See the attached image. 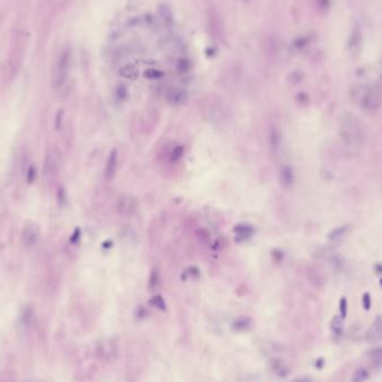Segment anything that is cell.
Masks as SVG:
<instances>
[{
  "label": "cell",
  "mask_w": 382,
  "mask_h": 382,
  "mask_svg": "<svg viewBox=\"0 0 382 382\" xmlns=\"http://www.w3.org/2000/svg\"><path fill=\"white\" fill-rule=\"evenodd\" d=\"M381 285H382V279H381Z\"/></svg>",
  "instance_id": "obj_35"
},
{
  "label": "cell",
  "mask_w": 382,
  "mask_h": 382,
  "mask_svg": "<svg viewBox=\"0 0 382 382\" xmlns=\"http://www.w3.org/2000/svg\"><path fill=\"white\" fill-rule=\"evenodd\" d=\"M369 356H370L373 364L382 365V348H378L372 350L369 353Z\"/></svg>",
  "instance_id": "obj_19"
},
{
  "label": "cell",
  "mask_w": 382,
  "mask_h": 382,
  "mask_svg": "<svg viewBox=\"0 0 382 382\" xmlns=\"http://www.w3.org/2000/svg\"><path fill=\"white\" fill-rule=\"evenodd\" d=\"M137 200L131 196H122L121 198H118L117 208L120 215L124 217H131L137 210Z\"/></svg>",
  "instance_id": "obj_4"
},
{
  "label": "cell",
  "mask_w": 382,
  "mask_h": 382,
  "mask_svg": "<svg viewBox=\"0 0 382 382\" xmlns=\"http://www.w3.org/2000/svg\"><path fill=\"white\" fill-rule=\"evenodd\" d=\"M118 74L124 79H129V80H134L137 79L139 75V71L138 68L134 66L133 64H126L125 66H123Z\"/></svg>",
  "instance_id": "obj_14"
},
{
  "label": "cell",
  "mask_w": 382,
  "mask_h": 382,
  "mask_svg": "<svg viewBox=\"0 0 382 382\" xmlns=\"http://www.w3.org/2000/svg\"><path fill=\"white\" fill-rule=\"evenodd\" d=\"M167 100L172 105H182L188 101V94L180 88H174L168 93Z\"/></svg>",
  "instance_id": "obj_10"
},
{
  "label": "cell",
  "mask_w": 382,
  "mask_h": 382,
  "mask_svg": "<svg viewBox=\"0 0 382 382\" xmlns=\"http://www.w3.org/2000/svg\"><path fill=\"white\" fill-rule=\"evenodd\" d=\"M350 232L351 227L349 225L340 226V227L332 229V231L327 234V239L330 240L331 243H341V241L346 239L349 236Z\"/></svg>",
  "instance_id": "obj_9"
},
{
  "label": "cell",
  "mask_w": 382,
  "mask_h": 382,
  "mask_svg": "<svg viewBox=\"0 0 382 382\" xmlns=\"http://www.w3.org/2000/svg\"><path fill=\"white\" fill-rule=\"evenodd\" d=\"M363 306H364L365 310H370V307H371V297L368 293H365L363 295Z\"/></svg>",
  "instance_id": "obj_31"
},
{
  "label": "cell",
  "mask_w": 382,
  "mask_h": 382,
  "mask_svg": "<svg viewBox=\"0 0 382 382\" xmlns=\"http://www.w3.org/2000/svg\"><path fill=\"white\" fill-rule=\"evenodd\" d=\"M340 312H341V316L344 319L347 315V312H348V303H347V299L346 298H342L340 302Z\"/></svg>",
  "instance_id": "obj_29"
},
{
  "label": "cell",
  "mask_w": 382,
  "mask_h": 382,
  "mask_svg": "<svg viewBox=\"0 0 382 382\" xmlns=\"http://www.w3.org/2000/svg\"><path fill=\"white\" fill-rule=\"evenodd\" d=\"M281 145H282L281 134H279V132L276 129H272L269 133L270 149H272L274 152H277L279 150V147H281Z\"/></svg>",
  "instance_id": "obj_15"
},
{
  "label": "cell",
  "mask_w": 382,
  "mask_h": 382,
  "mask_svg": "<svg viewBox=\"0 0 382 382\" xmlns=\"http://www.w3.org/2000/svg\"><path fill=\"white\" fill-rule=\"evenodd\" d=\"M378 269H379V270H382V265H378Z\"/></svg>",
  "instance_id": "obj_34"
},
{
  "label": "cell",
  "mask_w": 382,
  "mask_h": 382,
  "mask_svg": "<svg viewBox=\"0 0 382 382\" xmlns=\"http://www.w3.org/2000/svg\"><path fill=\"white\" fill-rule=\"evenodd\" d=\"M160 16L163 20V23L166 25H171L174 22V17H172L171 10L167 6H162L160 8Z\"/></svg>",
  "instance_id": "obj_18"
},
{
  "label": "cell",
  "mask_w": 382,
  "mask_h": 382,
  "mask_svg": "<svg viewBox=\"0 0 382 382\" xmlns=\"http://www.w3.org/2000/svg\"><path fill=\"white\" fill-rule=\"evenodd\" d=\"M339 133L344 146L352 149H359L365 142L364 126L358 117L347 113L341 118Z\"/></svg>",
  "instance_id": "obj_1"
},
{
  "label": "cell",
  "mask_w": 382,
  "mask_h": 382,
  "mask_svg": "<svg viewBox=\"0 0 382 382\" xmlns=\"http://www.w3.org/2000/svg\"><path fill=\"white\" fill-rule=\"evenodd\" d=\"M153 304L157 307H159V309H161V310L164 309V301L161 296H155L153 298Z\"/></svg>",
  "instance_id": "obj_32"
},
{
  "label": "cell",
  "mask_w": 382,
  "mask_h": 382,
  "mask_svg": "<svg viewBox=\"0 0 382 382\" xmlns=\"http://www.w3.org/2000/svg\"><path fill=\"white\" fill-rule=\"evenodd\" d=\"M294 172L289 166H283L279 170V181L282 186L285 188H290L294 183Z\"/></svg>",
  "instance_id": "obj_11"
},
{
  "label": "cell",
  "mask_w": 382,
  "mask_h": 382,
  "mask_svg": "<svg viewBox=\"0 0 382 382\" xmlns=\"http://www.w3.org/2000/svg\"><path fill=\"white\" fill-rule=\"evenodd\" d=\"M310 43V38L309 37H301V38H297L296 42L294 43V46L297 48H303L309 45Z\"/></svg>",
  "instance_id": "obj_27"
},
{
  "label": "cell",
  "mask_w": 382,
  "mask_h": 382,
  "mask_svg": "<svg viewBox=\"0 0 382 382\" xmlns=\"http://www.w3.org/2000/svg\"><path fill=\"white\" fill-rule=\"evenodd\" d=\"M71 51H69L68 47L64 48L56 60L54 72H53V85H54L56 89L63 88L65 83H66L69 69H71Z\"/></svg>",
  "instance_id": "obj_3"
},
{
  "label": "cell",
  "mask_w": 382,
  "mask_h": 382,
  "mask_svg": "<svg viewBox=\"0 0 382 382\" xmlns=\"http://www.w3.org/2000/svg\"><path fill=\"white\" fill-rule=\"evenodd\" d=\"M158 282H159V275L157 272H155V270H153V272L151 273V276H150V287L151 289L157 287Z\"/></svg>",
  "instance_id": "obj_28"
},
{
  "label": "cell",
  "mask_w": 382,
  "mask_h": 382,
  "mask_svg": "<svg viewBox=\"0 0 382 382\" xmlns=\"http://www.w3.org/2000/svg\"><path fill=\"white\" fill-rule=\"evenodd\" d=\"M331 330L333 332V334L336 339H340L343 334L344 331V322L342 316L336 315L332 319L331 321Z\"/></svg>",
  "instance_id": "obj_13"
},
{
  "label": "cell",
  "mask_w": 382,
  "mask_h": 382,
  "mask_svg": "<svg viewBox=\"0 0 382 382\" xmlns=\"http://www.w3.org/2000/svg\"><path fill=\"white\" fill-rule=\"evenodd\" d=\"M116 97L118 98V101H125L126 97H127V88L125 85L123 84H120L118 85V88L116 89Z\"/></svg>",
  "instance_id": "obj_21"
},
{
  "label": "cell",
  "mask_w": 382,
  "mask_h": 382,
  "mask_svg": "<svg viewBox=\"0 0 382 382\" xmlns=\"http://www.w3.org/2000/svg\"><path fill=\"white\" fill-rule=\"evenodd\" d=\"M248 325H249V321L247 319L237 320L235 324H234V326H235L237 330H245V328L248 327Z\"/></svg>",
  "instance_id": "obj_26"
},
{
  "label": "cell",
  "mask_w": 382,
  "mask_h": 382,
  "mask_svg": "<svg viewBox=\"0 0 382 382\" xmlns=\"http://www.w3.org/2000/svg\"><path fill=\"white\" fill-rule=\"evenodd\" d=\"M234 233H235L238 237L247 238V237H250L253 235L254 229L252 228V226L240 224V225L235 226V228H234Z\"/></svg>",
  "instance_id": "obj_16"
},
{
  "label": "cell",
  "mask_w": 382,
  "mask_h": 382,
  "mask_svg": "<svg viewBox=\"0 0 382 382\" xmlns=\"http://www.w3.org/2000/svg\"><path fill=\"white\" fill-rule=\"evenodd\" d=\"M361 39H362V31H361V27L359 25H355L348 38V48L350 49V51L358 48L361 44Z\"/></svg>",
  "instance_id": "obj_12"
},
{
  "label": "cell",
  "mask_w": 382,
  "mask_h": 382,
  "mask_svg": "<svg viewBox=\"0 0 382 382\" xmlns=\"http://www.w3.org/2000/svg\"><path fill=\"white\" fill-rule=\"evenodd\" d=\"M118 151L116 149H113L110 152L108 161H106V166H105V170H104V178L106 181H111L114 176L117 175L118 171Z\"/></svg>",
  "instance_id": "obj_6"
},
{
  "label": "cell",
  "mask_w": 382,
  "mask_h": 382,
  "mask_svg": "<svg viewBox=\"0 0 382 382\" xmlns=\"http://www.w3.org/2000/svg\"><path fill=\"white\" fill-rule=\"evenodd\" d=\"M303 77H304L303 73H301V72H294V73H292L291 75L289 76V81L291 82L292 84H298L299 82L303 80Z\"/></svg>",
  "instance_id": "obj_24"
},
{
  "label": "cell",
  "mask_w": 382,
  "mask_h": 382,
  "mask_svg": "<svg viewBox=\"0 0 382 382\" xmlns=\"http://www.w3.org/2000/svg\"><path fill=\"white\" fill-rule=\"evenodd\" d=\"M40 237L39 227L35 224H28L23 231V241L26 247H32L38 243Z\"/></svg>",
  "instance_id": "obj_5"
},
{
  "label": "cell",
  "mask_w": 382,
  "mask_h": 382,
  "mask_svg": "<svg viewBox=\"0 0 382 382\" xmlns=\"http://www.w3.org/2000/svg\"><path fill=\"white\" fill-rule=\"evenodd\" d=\"M35 176H36V171H35L34 168L31 167L30 169H29V171H28V181L31 182L32 180L35 179Z\"/></svg>",
  "instance_id": "obj_33"
},
{
  "label": "cell",
  "mask_w": 382,
  "mask_h": 382,
  "mask_svg": "<svg viewBox=\"0 0 382 382\" xmlns=\"http://www.w3.org/2000/svg\"><path fill=\"white\" fill-rule=\"evenodd\" d=\"M365 339L368 342L376 343L382 340V318L378 316L372 323V325L369 327V330L365 334Z\"/></svg>",
  "instance_id": "obj_8"
},
{
  "label": "cell",
  "mask_w": 382,
  "mask_h": 382,
  "mask_svg": "<svg viewBox=\"0 0 382 382\" xmlns=\"http://www.w3.org/2000/svg\"><path fill=\"white\" fill-rule=\"evenodd\" d=\"M191 67V64H190V60L189 59H180L179 63H178V69L180 72H188L189 69H190Z\"/></svg>",
  "instance_id": "obj_25"
},
{
  "label": "cell",
  "mask_w": 382,
  "mask_h": 382,
  "mask_svg": "<svg viewBox=\"0 0 382 382\" xmlns=\"http://www.w3.org/2000/svg\"><path fill=\"white\" fill-rule=\"evenodd\" d=\"M272 368L274 372L279 377H285L289 373V368L286 367V364L281 360H275L272 362Z\"/></svg>",
  "instance_id": "obj_17"
},
{
  "label": "cell",
  "mask_w": 382,
  "mask_h": 382,
  "mask_svg": "<svg viewBox=\"0 0 382 382\" xmlns=\"http://www.w3.org/2000/svg\"><path fill=\"white\" fill-rule=\"evenodd\" d=\"M368 379V371L364 370V369H359L356 370L354 376H353L352 382H364Z\"/></svg>",
  "instance_id": "obj_23"
},
{
  "label": "cell",
  "mask_w": 382,
  "mask_h": 382,
  "mask_svg": "<svg viewBox=\"0 0 382 382\" xmlns=\"http://www.w3.org/2000/svg\"><path fill=\"white\" fill-rule=\"evenodd\" d=\"M210 235H209V233L206 231V229H201V231L198 232V237H199V240L203 241V243H207V241L209 240V237Z\"/></svg>",
  "instance_id": "obj_30"
},
{
  "label": "cell",
  "mask_w": 382,
  "mask_h": 382,
  "mask_svg": "<svg viewBox=\"0 0 382 382\" xmlns=\"http://www.w3.org/2000/svg\"><path fill=\"white\" fill-rule=\"evenodd\" d=\"M145 76L147 79H150V80H158V79H161L163 76V73L161 71H159V69L150 68V69H147L145 72Z\"/></svg>",
  "instance_id": "obj_22"
},
{
  "label": "cell",
  "mask_w": 382,
  "mask_h": 382,
  "mask_svg": "<svg viewBox=\"0 0 382 382\" xmlns=\"http://www.w3.org/2000/svg\"><path fill=\"white\" fill-rule=\"evenodd\" d=\"M98 355L104 360H112L117 355V344L113 340H104L97 347Z\"/></svg>",
  "instance_id": "obj_7"
},
{
  "label": "cell",
  "mask_w": 382,
  "mask_h": 382,
  "mask_svg": "<svg viewBox=\"0 0 382 382\" xmlns=\"http://www.w3.org/2000/svg\"><path fill=\"white\" fill-rule=\"evenodd\" d=\"M349 97L353 104L360 106L367 112H376L382 103L380 92L371 86L362 83H354L349 89Z\"/></svg>",
  "instance_id": "obj_2"
},
{
  "label": "cell",
  "mask_w": 382,
  "mask_h": 382,
  "mask_svg": "<svg viewBox=\"0 0 382 382\" xmlns=\"http://www.w3.org/2000/svg\"><path fill=\"white\" fill-rule=\"evenodd\" d=\"M183 153H184V147H183V146H176V147H175V149L171 151L170 160H171L172 162L179 161V160L182 158Z\"/></svg>",
  "instance_id": "obj_20"
}]
</instances>
